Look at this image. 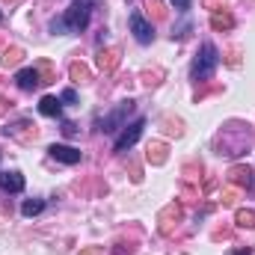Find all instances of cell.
Listing matches in <instances>:
<instances>
[{
	"mask_svg": "<svg viewBox=\"0 0 255 255\" xmlns=\"http://www.w3.org/2000/svg\"><path fill=\"white\" fill-rule=\"evenodd\" d=\"M101 0H71V6L65 9L60 18L51 21V33L54 36H68V33H83L89 27V18H92V9L98 6Z\"/></svg>",
	"mask_w": 255,
	"mask_h": 255,
	"instance_id": "1",
	"label": "cell"
},
{
	"mask_svg": "<svg viewBox=\"0 0 255 255\" xmlns=\"http://www.w3.org/2000/svg\"><path fill=\"white\" fill-rule=\"evenodd\" d=\"M250 145H253V130L244 122H229V125L223 128L220 139H217V148L226 157H241V154L250 151Z\"/></svg>",
	"mask_w": 255,
	"mask_h": 255,
	"instance_id": "2",
	"label": "cell"
},
{
	"mask_svg": "<svg viewBox=\"0 0 255 255\" xmlns=\"http://www.w3.org/2000/svg\"><path fill=\"white\" fill-rule=\"evenodd\" d=\"M217 65H220V51H217V45L205 42V45L199 48L196 60H193L190 77H193V80H211V77H214V71H217Z\"/></svg>",
	"mask_w": 255,
	"mask_h": 255,
	"instance_id": "3",
	"label": "cell"
},
{
	"mask_svg": "<svg viewBox=\"0 0 255 255\" xmlns=\"http://www.w3.org/2000/svg\"><path fill=\"white\" fill-rule=\"evenodd\" d=\"M133 113V101H122L113 113H107L101 122H98V130H104V133H113V130H119V128H125V119Z\"/></svg>",
	"mask_w": 255,
	"mask_h": 255,
	"instance_id": "4",
	"label": "cell"
},
{
	"mask_svg": "<svg viewBox=\"0 0 255 255\" xmlns=\"http://www.w3.org/2000/svg\"><path fill=\"white\" fill-rule=\"evenodd\" d=\"M142 128H145V119H142V116H136L130 125L122 128V133L116 136V151H128V148L142 136Z\"/></svg>",
	"mask_w": 255,
	"mask_h": 255,
	"instance_id": "5",
	"label": "cell"
},
{
	"mask_svg": "<svg viewBox=\"0 0 255 255\" xmlns=\"http://www.w3.org/2000/svg\"><path fill=\"white\" fill-rule=\"evenodd\" d=\"M130 33H133V39L139 45H148L154 39V27L142 18V12H130Z\"/></svg>",
	"mask_w": 255,
	"mask_h": 255,
	"instance_id": "6",
	"label": "cell"
},
{
	"mask_svg": "<svg viewBox=\"0 0 255 255\" xmlns=\"http://www.w3.org/2000/svg\"><path fill=\"white\" fill-rule=\"evenodd\" d=\"M48 151H51V157H54V160H60V163H68V166L80 163V157H83V154H80V148H74V145H63V142H54Z\"/></svg>",
	"mask_w": 255,
	"mask_h": 255,
	"instance_id": "7",
	"label": "cell"
},
{
	"mask_svg": "<svg viewBox=\"0 0 255 255\" xmlns=\"http://www.w3.org/2000/svg\"><path fill=\"white\" fill-rule=\"evenodd\" d=\"M15 83H18V89L33 92V89H39V86H42V74H39V68H36V65H33V68H21V71L15 74Z\"/></svg>",
	"mask_w": 255,
	"mask_h": 255,
	"instance_id": "8",
	"label": "cell"
},
{
	"mask_svg": "<svg viewBox=\"0 0 255 255\" xmlns=\"http://www.w3.org/2000/svg\"><path fill=\"white\" fill-rule=\"evenodd\" d=\"M0 190H6V193H21L24 190V175L21 172H9V169H3L0 172Z\"/></svg>",
	"mask_w": 255,
	"mask_h": 255,
	"instance_id": "9",
	"label": "cell"
},
{
	"mask_svg": "<svg viewBox=\"0 0 255 255\" xmlns=\"http://www.w3.org/2000/svg\"><path fill=\"white\" fill-rule=\"evenodd\" d=\"M119 60H122L119 48H107V51H101V54H98V68L110 74V71H116V65H119Z\"/></svg>",
	"mask_w": 255,
	"mask_h": 255,
	"instance_id": "10",
	"label": "cell"
},
{
	"mask_svg": "<svg viewBox=\"0 0 255 255\" xmlns=\"http://www.w3.org/2000/svg\"><path fill=\"white\" fill-rule=\"evenodd\" d=\"M39 113H42V116H48V119H57V116L63 113V101H60V98H54V95H45V98L39 101Z\"/></svg>",
	"mask_w": 255,
	"mask_h": 255,
	"instance_id": "11",
	"label": "cell"
},
{
	"mask_svg": "<svg viewBox=\"0 0 255 255\" xmlns=\"http://www.w3.org/2000/svg\"><path fill=\"white\" fill-rule=\"evenodd\" d=\"M229 181L238 184V187H250L253 184V169L250 166H232L229 169Z\"/></svg>",
	"mask_w": 255,
	"mask_h": 255,
	"instance_id": "12",
	"label": "cell"
},
{
	"mask_svg": "<svg viewBox=\"0 0 255 255\" xmlns=\"http://www.w3.org/2000/svg\"><path fill=\"white\" fill-rule=\"evenodd\" d=\"M211 27H214V30H232V27H235V18H232L229 12H214V15H211Z\"/></svg>",
	"mask_w": 255,
	"mask_h": 255,
	"instance_id": "13",
	"label": "cell"
},
{
	"mask_svg": "<svg viewBox=\"0 0 255 255\" xmlns=\"http://www.w3.org/2000/svg\"><path fill=\"white\" fill-rule=\"evenodd\" d=\"M148 163H154V166L166 163V145L163 142H151L148 145Z\"/></svg>",
	"mask_w": 255,
	"mask_h": 255,
	"instance_id": "14",
	"label": "cell"
},
{
	"mask_svg": "<svg viewBox=\"0 0 255 255\" xmlns=\"http://www.w3.org/2000/svg\"><path fill=\"white\" fill-rule=\"evenodd\" d=\"M68 74H71L74 83H86V80H89V68H86L83 63H71L68 65Z\"/></svg>",
	"mask_w": 255,
	"mask_h": 255,
	"instance_id": "15",
	"label": "cell"
},
{
	"mask_svg": "<svg viewBox=\"0 0 255 255\" xmlns=\"http://www.w3.org/2000/svg\"><path fill=\"white\" fill-rule=\"evenodd\" d=\"M45 211V202L42 199H27L24 205H21V214L24 217H36V214H42Z\"/></svg>",
	"mask_w": 255,
	"mask_h": 255,
	"instance_id": "16",
	"label": "cell"
},
{
	"mask_svg": "<svg viewBox=\"0 0 255 255\" xmlns=\"http://www.w3.org/2000/svg\"><path fill=\"white\" fill-rule=\"evenodd\" d=\"M235 220H238V226H244V229H255V211H250V208H241Z\"/></svg>",
	"mask_w": 255,
	"mask_h": 255,
	"instance_id": "17",
	"label": "cell"
},
{
	"mask_svg": "<svg viewBox=\"0 0 255 255\" xmlns=\"http://www.w3.org/2000/svg\"><path fill=\"white\" fill-rule=\"evenodd\" d=\"M21 60H24V51H21V48H9V51L3 54V60H0V63L9 68V65H18Z\"/></svg>",
	"mask_w": 255,
	"mask_h": 255,
	"instance_id": "18",
	"label": "cell"
},
{
	"mask_svg": "<svg viewBox=\"0 0 255 255\" xmlns=\"http://www.w3.org/2000/svg\"><path fill=\"white\" fill-rule=\"evenodd\" d=\"M60 101H63V104H77V92H74V89H65L63 95H60Z\"/></svg>",
	"mask_w": 255,
	"mask_h": 255,
	"instance_id": "19",
	"label": "cell"
},
{
	"mask_svg": "<svg viewBox=\"0 0 255 255\" xmlns=\"http://www.w3.org/2000/svg\"><path fill=\"white\" fill-rule=\"evenodd\" d=\"M235 199H238V190H226L223 193V205H235Z\"/></svg>",
	"mask_w": 255,
	"mask_h": 255,
	"instance_id": "20",
	"label": "cell"
},
{
	"mask_svg": "<svg viewBox=\"0 0 255 255\" xmlns=\"http://www.w3.org/2000/svg\"><path fill=\"white\" fill-rule=\"evenodd\" d=\"M80 255H104L101 247H86V250H80Z\"/></svg>",
	"mask_w": 255,
	"mask_h": 255,
	"instance_id": "21",
	"label": "cell"
},
{
	"mask_svg": "<svg viewBox=\"0 0 255 255\" xmlns=\"http://www.w3.org/2000/svg\"><path fill=\"white\" fill-rule=\"evenodd\" d=\"M63 133H65V136H74V133H77V128L71 125V122H63Z\"/></svg>",
	"mask_w": 255,
	"mask_h": 255,
	"instance_id": "22",
	"label": "cell"
},
{
	"mask_svg": "<svg viewBox=\"0 0 255 255\" xmlns=\"http://www.w3.org/2000/svg\"><path fill=\"white\" fill-rule=\"evenodd\" d=\"M169 3H172L175 9H187V6H190V0H169Z\"/></svg>",
	"mask_w": 255,
	"mask_h": 255,
	"instance_id": "23",
	"label": "cell"
},
{
	"mask_svg": "<svg viewBox=\"0 0 255 255\" xmlns=\"http://www.w3.org/2000/svg\"><path fill=\"white\" fill-rule=\"evenodd\" d=\"M217 3H226V0H205V6H217Z\"/></svg>",
	"mask_w": 255,
	"mask_h": 255,
	"instance_id": "24",
	"label": "cell"
},
{
	"mask_svg": "<svg viewBox=\"0 0 255 255\" xmlns=\"http://www.w3.org/2000/svg\"><path fill=\"white\" fill-rule=\"evenodd\" d=\"M3 110H6V98H0V116H3Z\"/></svg>",
	"mask_w": 255,
	"mask_h": 255,
	"instance_id": "25",
	"label": "cell"
},
{
	"mask_svg": "<svg viewBox=\"0 0 255 255\" xmlns=\"http://www.w3.org/2000/svg\"><path fill=\"white\" fill-rule=\"evenodd\" d=\"M232 255H253V253H247V250H238V253H232Z\"/></svg>",
	"mask_w": 255,
	"mask_h": 255,
	"instance_id": "26",
	"label": "cell"
}]
</instances>
